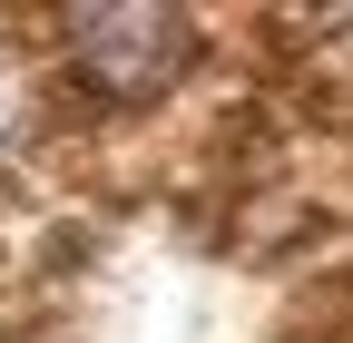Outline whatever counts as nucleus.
I'll list each match as a JSON object with an SVG mask.
<instances>
[{
  "mask_svg": "<svg viewBox=\"0 0 353 343\" xmlns=\"http://www.w3.org/2000/svg\"><path fill=\"white\" fill-rule=\"evenodd\" d=\"M69 50H79V79H88L99 98L138 108V98H157L167 79H176V59H187V20H167V10H79V20H69Z\"/></svg>",
  "mask_w": 353,
  "mask_h": 343,
  "instance_id": "nucleus-1",
  "label": "nucleus"
}]
</instances>
